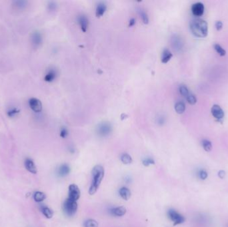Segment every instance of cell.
<instances>
[{
  "label": "cell",
  "instance_id": "cell-25",
  "mask_svg": "<svg viewBox=\"0 0 228 227\" xmlns=\"http://www.w3.org/2000/svg\"><path fill=\"white\" fill-rule=\"evenodd\" d=\"M41 211L44 215L48 219H51L53 216V215H54V212H53L51 210L47 207V206H43L41 209Z\"/></svg>",
  "mask_w": 228,
  "mask_h": 227
},
{
  "label": "cell",
  "instance_id": "cell-21",
  "mask_svg": "<svg viewBox=\"0 0 228 227\" xmlns=\"http://www.w3.org/2000/svg\"><path fill=\"white\" fill-rule=\"evenodd\" d=\"M138 13H139V15H140V18L142 20V21H143L144 24H148L149 18H148V15L147 14V13L145 12L143 9L139 8L138 9Z\"/></svg>",
  "mask_w": 228,
  "mask_h": 227
},
{
  "label": "cell",
  "instance_id": "cell-29",
  "mask_svg": "<svg viewBox=\"0 0 228 227\" xmlns=\"http://www.w3.org/2000/svg\"><path fill=\"white\" fill-rule=\"evenodd\" d=\"M84 227H98V223L93 219H88L84 222Z\"/></svg>",
  "mask_w": 228,
  "mask_h": 227
},
{
  "label": "cell",
  "instance_id": "cell-3",
  "mask_svg": "<svg viewBox=\"0 0 228 227\" xmlns=\"http://www.w3.org/2000/svg\"><path fill=\"white\" fill-rule=\"evenodd\" d=\"M63 208H64V211L66 215L69 216H74L78 210L77 201L68 198L64 203Z\"/></svg>",
  "mask_w": 228,
  "mask_h": 227
},
{
  "label": "cell",
  "instance_id": "cell-14",
  "mask_svg": "<svg viewBox=\"0 0 228 227\" xmlns=\"http://www.w3.org/2000/svg\"><path fill=\"white\" fill-rule=\"evenodd\" d=\"M25 166L26 169H27L29 172L33 173V174H36L38 172V170L35 165V163L30 159H27L25 160Z\"/></svg>",
  "mask_w": 228,
  "mask_h": 227
},
{
  "label": "cell",
  "instance_id": "cell-33",
  "mask_svg": "<svg viewBox=\"0 0 228 227\" xmlns=\"http://www.w3.org/2000/svg\"><path fill=\"white\" fill-rule=\"evenodd\" d=\"M68 130L67 128L65 127H62L60 130V133H59V135H60V137L61 138L64 139L65 137H67L68 135Z\"/></svg>",
  "mask_w": 228,
  "mask_h": 227
},
{
  "label": "cell",
  "instance_id": "cell-19",
  "mask_svg": "<svg viewBox=\"0 0 228 227\" xmlns=\"http://www.w3.org/2000/svg\"><path fill=\"white\" fill-rule=\"evenodd\" d=\"M174 108L175 111L178 114H183L186 111V105L182 101H178L175 104Z\"/></svg>",
  "mask_w": 228,
  "mask_h": 227
},
{
  "label": "cell",
  "instance_id": "cell-35",
  "mask_svg": "<svg viewBox=\"0 0 228 227\" xmlns=\"http://www.w3.org/2000/svg\"><path fill=\"white\" fill-rule=\"evenodd\" d=\"M215 27H216L217 31H220L223 28V23L221 21H217L216 22V24H215Z\"/></svg>",
  "mask_w": 228,
  "mask_h": 227
},
{
  "label": "cell",
  "instance_id": "cell-7",
  "mask_svg": "<svg viewBox=\"0 0 228 227\" xmlns=\"http://www.w3.org/2000/svg\"><path fill=\"white\" fill-rule=\"evenodd\" d=\"M28 103L29 107H30V109L34 112L40 113L42 111V103L39 99L35 97H32L31 99H29Z\"/></svg>",
  "mask_w": 228,
  "mask_h": 227
},
{
  "label": "cell",
  "instance_id": "cell-10",
  "mask_svg": "<svg viewBox=\"0 0 228 227\" xmlns=\"http://www.w3.org/2000/svg\"><path fill=\"white\" fill-rule=\"evenodd\" d=\"M204 5L201 2H197L191 6V12L193 15L196 17H200L204 13Z\"/></svg>",
  "mask_w": 228,
  "mask_h": 227
},
{
  "label": "cell",
  "instance_id": "cell-26",
  "mask_svg": "<svg viewBox=\"0 0 228 227\" xmlns=\"http://www.w3.org/2000/svg\"><path fill=\"white\" fill-rule=\"evenodd\" d=\"M121 161L124 164L128 165L130 164L132 162V158L130 155L127 154V153H124V154L121 156Z\"/></svg>",
  "mask_w": 228,
  "mask_h": 227
},
{
  "label": "cell",
  "instance_id": "cell-4",
  "mask_svg": "<svg viewBox=\"0 0 228 227\" xmlns=\"http://www.w3.org/2000/svg\"><path fill=\"white\" fill-rule=\"evenodd\" d=\"M113 131V127L109 122H102L98 124L96 128L97 135L101 137H106Z\"/></svg>",
  "mask_w": 228,
  "mask_h": 227
},
{
  "label": "cell",
  "instance_id": "cell-27",
  "mask_svg": "<svg viewBox=\"0 0 228 227\" xmlns=\"http://www.w3.org/2000/svg\"><path fill=\"white\" fill-rule=\"evenodd\" d=\"M213 48L215 49V50H216V51L219 54L220 56L221 57H223L226 55V50H225L222 47H221L220 45L217 44V43H216V44H215Z\"/></svg>",
  "mask_w": 228,
  "mask_h": 227
},
{
  "label": "cell",
  "instance_id": "cell-6",
  "mask_svg": "<svg viewBox=\"0 0 228 227\" xmlns=\"http://www.w3.org/2000/svg\"><path fill=\"white\" fill-rule=\"evenodd\" d=\"M211 114L214 117L217 121H222L224 118L225 113L223 110L221 108V107L218 105H213L211 109Z\"/></svg>",
  "mask_w": 228,
  "mask_h": 227
},
{
  "label": "cell",
  "instance_id": "cell-9",
  "mask_svg": "<svg viewBox=\"0 0 228 227\" xmlns=\"http://www.w3.org/2000/svg\"><path fill=\"white\" fill-rule=\"evenodd\" d=\"M31 42L34 48H38L43 42V38L41 33L39 31L33 32L31 36Z\"/></svg>",
  "mask_w": 228,
  "mask_h": 227
},
{
  "label": "cell",
  "instance_id": "cell-12",
  "mask_svg": "<svg viewBox=\"0 0 228 227\" xmlns=\"http://www.w3.org/2000/svg\"><path fill=\"white\" fill-rule=\"evenodd\" d=\"M107 10V5L105 3L103 2L99 3L95 9V15L97 18H100L102 16H104L105 12Z\"/></svg>",
  "mask_w": 228,
  "mask_h": 227
},
{
  "label": "cell",
  "instance_id": "cell-20",
  "mask_svg": "<svg viewBox=\"0 0 228 227\" xmlns=\"http://www.w3.org/2000/svg\"><path fill=\"white\" fill-rule=\"evenodd\" d=\"M119 192H120V195L121 196V197L124 200L127 201V200L130 199L131 196V192L126 187L121 188L120 189V191H119Z\"/></svg>",
  "mask_w": 228,
  "mask_h": 227
},
{
  "label": "cell",
  "instance_id": "cell-5",
  "mask_svg": "<svg viewBox=\"0 0 228 227\" xmlns=\"http://www.w3.org/2000/svg\"><path fill=\"white\" fill-rule=\"evenodd\" d=\"M167 215L168 217H169L171 221L173 222L174 225L182 224L185 221V218L183 216L173 209L169 210L167 212Z\"/></svg>",
  "mask_w": 228,
  "mask_h": 227
},
{
  "label": "cell",
  "instance_id": "cell-22",
  "mask_svg": "<svg viewBox=\"0 0 228 227\" xmlns=\"http://www.w3.org/2000/svg\"><path fill=\"white\" fill-rule=\"evenodd\" d=\"M20 113V110L17 107H10L7 111V115L9 118H13L17 116Z\"/></svg>",
  "mask_w": 228,
  "mask_h": 227
},
{
  "label": "cell",
  "instance_id": "cell-28",
  "mask_svg": "<svg viewBox=\"0 0 228 227\" xmlns=\"http://www.w3.org/2000/svg\"><path fill=\"white\" fill-rule=\"evenodd\" d=\"M179 91L180 93V94L182 95L183 97H187L189 95L190 92L189 90H188L187 87L185 85H181L179 87Z\"/></svg>",
  "mask_w": 228,
  "mask_h": 227
},
{
  "label": "cell",
  "instance_id": "cell-8",
  "mask_svg": "<svg viewBox=\"0 0 228 227\" xmlns=\"http://www.w3.org/2000/svg\"><path fill=\"white\" fill-rule=\"evenodd\" d=\"M69 196L68 198L74 200V201H77L80 197V191L78 186L72 184L69 186V192H68Z\"/></svg>",
  "mask_w": 228,
  "mask_h": 227
},
{
  "label": "cell",
  "instance_id": "cell-34",
  "mask_svg": "<svg viewBox=\"0 0 228 227\" xmlns=\"http://www.w3.org/2000/svg\"><path fill=\"white\" fill-rule=\"evenodd\" d=\"M207 173L205 170H201L199 172V177L201 180H205L207 178Z\"/></svg>",
  "mask_w": 228,
  "mask_h": 227
},
{
  "label": "cell",
  "instance_id": "cell-2",
  "mask_svg": "<svg viewBox=\"0 0 228 227\" xmlns=\"http://www.w3.org/2000/svg\"><path fill=\"white\" fill-rule=\"evenodd\" d=\"M104 169L101 165L95 166L92 170V182L89 189V194L94 195L97 191L104 177Z\"/></svg>",
  "mask_w": 228,
  "mask_h": 227
},
{
  "label": "cell",
  "instance_id": "cell-18",
  "mask_svg": "<svg viewBox=\"0 0 228 227\" xmlns=\"http://www.w3.org/2000/svg\"><path fill=\"white\" fill-rule=\"evenodd\" d=\"M69 173H70V168H69V166L66 164L61 165L59 167L58 171V175L59 176H61V177L67 176L68 175H69Z\"/></svg>",
  "mask_w": 228,
  "mask_h": 227
},
{
  "label": "cell",
  "instance_id": "cell-24",
  "mask_svg": "<svg viewBox=\"0 0 228 227\" xmlns=\"http://www.w3.org/2000/svg\"><path fill=\"white\" fill-rule=\"evenodd\" d=\"M201 145H202L203 149L207 152H210L211 151V149H212V144H211V143L209 140L203 139V141H201Z\"/></svg>",
  "mask_w": 228,
  "mask_h": 227
},
{
  "label": "cell",
  "instance_id": "cell-11",
  "mask_svg": "<svg viewBox=\"0 0 228 227\" xmlns=\"http://www.w3.org/2000/svg\"><path fill=\"white\" fill-rule=\"evenodd\" d=\"M78 23L81 31L84 33L86 32L89 27V20L87 17L85 15H80L78 18Z\"/></svg>",
  "mask_w": 228,
  "mask_h": 227
},
{
  "label": "cell",
  "instance_id": "cell-38",
  "mask_svg": "<svg viewBox=\"0 0 228 227\" xmlns=\"http://www.w3.org/2000/svg\"><path fill=\"white\" fill-rule=\"evenodd\" d=\"M218 176L220 179H223L226 176V172L224 171H220L219 173H218Z\"/></svg>",
  "mask_w": 228,
  "mask_h": 227
},
{
  "label": "cell",
  "instance_id": "cell-32",
  "mask_svg": "<svg viewBox=\"0 0 228 227\" xmlns=\"http://www.w3.org/2000/svg\"><path fill=\"white\" fill-rule=\"evenodd\" d=\"M143 165L145 166H148L151 165L155 164V161L151 158H146L143 160Z\"/></svg>",
  "mask_w": 228,
  "mask_h": 227
},
{
  "label": "cell",
  "instance_id": "cell-16",
  "mask_svg": "<svg viewBox=\"0 0 228 227\" xmlns=\"http://www.w3.org/2000/svg\"><path fill=\"white\" fill-rule=\"evenodd\" d=\"M171 45H172V47H173V49L176 50V51H180V50L182 48L183 43L179 37L173 36L172 38Z\"/></svg>",
  "mask_w": 228,
  "mask_h": 227
},
{
  "label": "cell",
  "instance_id": "cell-13",
  "mask_svg": "<svg viewBox=\"0 0 228 227\" xmlns=\"http://www.w3.org/2000/svg\"><path fill=\"white\" fill-rule=\"evenodd\" d=\"M58 73L57 71L54 69H50L49 71L46 73L44 77L45 81L51 83L54 81V80L57 77Z\"/></svg>",
  "mask_w": 228,
  "mask_h": 227
},
{
  "label": "cell",
  "instance_id": "cell-31",
  "mask_svg": "<svg viewBox=\"0 0 228 227\" xmlns=\"http://www.w3.org/2000/svg\"><path fill=\"white\" fill-rule=\"evenodd\" d=\"M186 99L187 102L189 103L190 105H195L197 103V99L196 97V96L193 94H190V93L189 95L186 97Z\"/></svg>",
  "mask_w": 228,
  "mask_h": 227
},
{
  "label": "cell",
  "instance_id": "cell-17",
  "mask_svg": "<svg viewBox=\"0 0 228 227\" xmlns=\"http://www.w3.org/2000/svg\"><path fill=\"white\" fill-rule=\"evenodd\" d=\"M111 214L115 216H122L126 213V209L124 206H117L111 210Z\"/></svg>",
  "mask_w": 228,
  "mask_h": 227
},
{
  "label": "cell",
  "instance_id": "cell-23",
  "mask_svg": "<svg viewBox=\"0 0 228 227\" xmlns=\"http://www.w3.org/2000/svg\"><path fill=\"white\" fill-rule=\"evenodd\" d=\"M45 198H46L45 195L42 192H39V191L35 192L34 195V199L35 200V201L38 202H42L43 201H44Z\"/></svg>",
  "mask_w": 228,
  "mask_h": 227
},
{
  "label": "cell",
  "instance_id": "cell-15",
  "mask_svg": "<svg viewBox=\"0 0 228 227\" xmlns=\"http://www.w3.org/2000/svg\"><path fill=\"white\" fill-rule=\"evenodd\" d=\"M173 54L169 49H165L163 50L162 53H161V61L163 63H167L169 62L171 59L172 58Z\"/></svg>",
  "mask_w": 228,
  "mask_h": 227
},
{
  "label": "cell",
  "instance_id": "cell-30",
  "mask_svg": "<svg viewBox=\"0 0 228 227\" xmlns=\"http://www.w3.org/2000/svg\"><path fill=\"white\" fill-rule=\"evenodd\" d=\"M28 2L25 1H15L14 2V4L18 9H23L27 6Z\"/></svg>",
  "mask_w": 228,
  "mask_h": 227
},
{
  "label": "cell",
  "instance_id": "cell-1",
  "mask_svg": "<svg viewBox=\"0 0 228 227\" xmlns=\"http://www.w3.org/2000/svg\"><path fill=\"white\" fill-rule=\"evenodd\" d=\"M190 28L192 34L199 38H204L208 33V24L202 19H194L190 23Z\"/></svg>",
  "mask_w": 228,
  "mask_h": 227
},
{
  "label": "cell",
  "instance_id": "cell-36",
  "mask_svg": "<svg viewBox=\"0 0 228 227\" xmlns=\"http://www.w3.org/2000/svg\"><path fill=\"white\" fill-rule=\"evenodd\" d=\"M48 9L50 11H54L56 9V4L54 2H49L48 4Z\"/></svg>",
  "mask_w": 228,
  "mask_h": 227
},
{
  "label": "cell",
  "instance_id": "cell-37",
  "mask_svg": "<svg viewBox=\"0 0 228 227\" xmlns=\"http://www.w3.org/2000/svg\"><path fill=\"white\" fill-rule=\"evenodd\" d=\"M135 23H136V20H135L134 18H131L130 20V21H129L128 26L130 27V28H131V27H133V26L135 25Z\"/></svg>",
  "mask_w": 228,
  "mask_h": 227
}]
</instances>
